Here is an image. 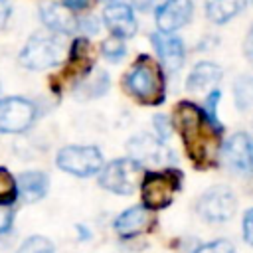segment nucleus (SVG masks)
Masks as SVG:
<instances>
[{"instance_id":"1","label":"nucleus","mask_w":253,"mask_h":253,"mask_svg":"<svg viewBox=\"0 0 253 253\" xmlns=\"http://www.w3.org/2000/svg\"><path fill=\"white\" fill-rule=\"evenodd\" d=\"M170 119L184 142L190 160L198 168L213 166L223 146V125L210 119L202 107L190 101H180L174 107Z\"/></svg>"},{"instance_id":"2","label":"nucleus","mask_w":253,"mask_h":253,"mask_svg":"<svg viewBox=\"0 0 253 253\" xmlns=\"http://www.w3.org/2000/svg\"><path fill=\"white\" fill-rule=\"evenodd\" d=\"M123 85L138 103L148 105V107H158L166 99V83H164L162 65L146 53L136 57V61L125 73Z\"/></svg>"},{"instance_id":"3","label":"nucleus","mask_w":253,"mask_h":253,"mask_svg":"<svg viewBox=\"0 0 253 253\" xmlns=\"http://www.w3.org/2000/svg\"><path fill=\"white\" fill-rule=\"evenodd\" d=\"M182 186V172L174 168L144 172L140 180L142 206L150 210H164L172 204L176 192Z\"/></svg>"},{"instance_id":"4","label":"nucleus","mask_w":253,"mask_h":253,"mask_svg":"<svg viewBox=\"0 0 253 253\" xmlns=\"http://www.w3.org/2000/svg\"><path fill=\"white\" fill-rule=\"evenodd\" d=\"M142 176V166H138L134 160L115 158L109 164H103V168L99 170V186L107 192L128 196L136 190V186H140Z\"/></svg>"},{"instance_id":"5","label":"nucleus","mask_w":253,"mask_h":253,"mask_svg":"<svg viewBox=\"0 0 253 253\" xmlns=\"http://www.w3.org/2000/svg\"><path fill=\"white\" fill-rule=\"evenodd\" d=\"M128 158L134 160L138 166H166L170 168L176 162V154L170 150V146L160 140L154 134L138 132L128 138L126 142Z\"/></svg>"},{"instance_id":"6","label":"nucleus","mask_w":253,"mask_h":253,"mask_svg":"<svg viewBox=\"0 0 253 253\" xmlns=\"http://www.w3.org/2000/svg\"><path fill=\"white\" fill-rule=\"evenodd\" d=\"M55 164L59 170H63L71 176L87 178V176L97 174L103 168V152L97 146L71 144V146H63L57 152Z\"/></svg>"},{"instance_id":"7","label":"nucleus","mask_w":253,"mask_h":253,"mask_svg":"<svg viewBox=\"0 0 253 253\" xmlns=\"http://www.w3.org/2000/svg\"><path fill=\"white\" fill-rule=\"evenodd\" d=\"M63 45L53 36H32L20 51V63L32 71L47 69L59 63Z\"/></svg>"},{"instance_id":"8","label":"nucleus","mask_w":253,"mask_h":253,"mask_svg":"<svg viewBox=\"0 0 253 253\" xmlns=\"http://www.w3.org/2000/svg\"><path fill=\"white\" fill-rule=\"evenodd\" d=\"M237 210V198L227 186H213L204 192L196 204V211L202 219L221 223L233 217Z\"/></svg>"},{"instance_id":"9","label":"nucleus","mask_w":253,"mask_h":253,"mask_svg":"<svg viewBox=\"0 0 253 253\" xmlns=\"http://www.w3.org/2000/svg\"><path fill=\"white\" fill-rule=\"evenodd\" d=\"M38 117V109L30 99L6 97L0 99V132H24Z\"/></svg>"},{"instance_id":"10","label":"nucleus","mask_w":253,"mask_h":253,"mask_svg":"<svg viewBox=\"0 0 253 253\" xmlns=\"http://www.w3.org/2000/svg\"><path fill=\"white\" fill-rule=\"evenodd\" d=\"M221 158L231 172L241 176L253 174V138L247 132L231 134L221 146Z\"/></svg>"},{"instance_id":"11","label":"nucleus","mask_w":253,"mask_h":253,"mask_svg":"<svg viewBox=\"0 0 253 253\" xmlns=\"http://www.w3.org/2000/svg\"><path fill=\"white\" fill-rule=\"evenodd\" d=\"M192 14H194L192 0H164L156 6L154 22L160 34H174L192 20Z\"/></svg>"},{"instance_id":"12","label":"nucleus","mask_w":253,"mask_h":253,"mask_svg":"<svg viewBox=\"0 0 253 253\" xmlns=\"http://www.w3.org/2000/svg\"><path fill=\"white\" fill-rule=\"evenodd\" d=\"M150 42H152L154 51L158 53L160 65H164L168 71L182 69L184 59H186V47H184V42L178 36L152 32L150 34Z\"/></svg>"},{"instance_id":"13","label":"nucleus","mask_w":253,"mask_h":253,"mask_svg":"<svg viewBox=\"0 0 253 253\" xmlns=\"http://www.w3.org/2000/svg\"><path fill=\"white\" fill-rule=\"evenodd\" d=\"M103 22H105L107 30L113 34V38H119L123 42L132 38L136 34V30H138V24H136L132 8L128 4H123V2L109 4L103 10Z\"/></svg>"},{"instance_id":"14","label":"nucleus","mask_w":253,"mask_h":253,"mask_svg":"<svg viewBox=\"0 0 253 253\" xmlns=\"http://www.w3.org/2000/svg\"><path fill=\"white\" fill-rule=\"evenodd\" d=\"M40 18L51 32H57V34L77 32V24H79L77 18L71 14V10H67L57 2H43L40 6Z\"/></svg>"},{"instance_id":"15","label":"nucleus","mask_w":253,"mask_h":253,"mask_svg":"<svg viewBox=\"0 0 253 253\" xmlns=\"http://www.w3.org/2000/svg\"><path fill=\"white\" fill-rule=\"evenodd\" d=\"M150 221H152L150 211L140 204V206H132V208L125 210L123 213H119L113 227L121 237H132V235H138L144 229H148Z\"/></svg>"},{"instance_id":"16","label":"nucleus","mask_w":253,"mask_h":253,"mask_svg":"<svg viewBox=\"0 0 253 253\" xmlns=\"http://www.w3.org/2000/svg\"><path fill=\"white\" fill-rule=\"evenodd\" d=\"M16 188H18V196H22L24 202L34 204L47 194L49 178H47V174H43L40 170H28L18 176Z\"/></svg>"},{"instance_id":"17","label":"nucleus","mask_w":253,"mask_h":253,"mask_svg":"<svg viewBox=\"0 0 253 253\" xmlns=\"http://www.w3.org/2000/svg\"><path fill=\"white\" fill-rule=\"evenodd\" d=\"M223 77V71L217 63L213 61H200L192 67L188 79H186V91L190 93H200L204 89L213 87L215 83H219Z\"/></svg>"},{"instance_id":"18","label":"nucleus","mask_w":253,"mask_h":253,"mask_svg":"<svg viewBox=\"0 0 253 253\" xmlns=\"http://www.w3.org/2000/svg\"><path fill=\"white\" fill-rule=\"evenodd\" d=\"M111 87V79H109V73L105 69H95L91 75L87 73L83 79H79V83L75 85L73 93L77 99L81 101H87V99H97V97H103Z\"/></svg>"},{"instance_id":"19","label":"nucleus","mask_w":253,"mask_h":253,"mask_svg":"<svg viewBox=\"0 0 253 253\" xmlns=\"http://www.w3.org/2000/svg\"><path fill=\"white\" fill-rule=\"evenodd\" d=\"M247 6V0H206V16L211 24H227Z\"/></svg>"},{"instance_id":"20","label":"nucleus","mask_w":253,"mask_h":253,"mask_svg":"<svg viewBox=\"0 0 253 253\" xmlns=\"http://www.w3.org/2000/svg\"><path fill=\"white\" fill-rule=\"evenodd\" d=\"M231 91H233V103L239 111L245 113L253 109V75L251 73H243L235 77Z\"/></svg>"},{"instance_id":"21","label":"nucleus","mask_w":253,"mask_h":253,"mask_svg":"<svg viewBox=\"0 0 253 253\" xmlns=\"http://www.w3.org/2000/svg\"><path fill=\"white\" fill-rule=\"evenodd\" d=\"M18 198V188L14 176L0 166V206H10Z\"/></svg>"},{"instance_id":"22","label":"nucleus","mask_w":253,"mask_h":253,"mask_svg":"<svg viewBox=\"0 0 253 253\" xmlns=\"http://www.w3.org/2000/svg\"><path fill=\"white\" fill-rule=\"evenodd\" d=\"M16 253H55V247H53V243L47 237H43V235H32V237H28L18 247Z\"/></svg>"},{"instance_id":"23","label":"nucleus","mask_w":253,"mask_h":253,"mask_svg":"<svg viewBox=\"0 0 253 253\" xmlns=\"http://www.w3.org/2000/svg\"><path fill=\"white\" fill-rule=\"evenodd\" d=\"M101 53H103L105 59L117 63V61H121V59L126 55V45H125L123 40L111 36L109 40H105V42L101 43Z\"/></svg>"},{"instance_id":"24","label":"nucleus","mask_w":253,"mask_h":253,"mask_svg":"<svg viewBox=\"0 0 253 253\" xmlns=\"http://www.w3.org/2000/svg\"><path fill=\"white\" fill-rule=\"evenodd\" d=\"M152 125H154V128H156L158 138L164 140V142H166V140L172 136V132H174V125H172V119H170L168 115L156 113V115L152 117Z\"/></svg>"},{"instance_id":"25","label":"nucleus","mask_w":253,"mask_h":253,"mask_svg":"<svg viewBox=\"0 0 253 253\" xmlns=\"http://www.w3.org/2000/svg\"><path fill=\"white\" fill-rule=\"evenodd\" d=\"M194 253H235V247L229 239H213L210 243L200 245Z\"/></svg>"},{"instance_id":"26","label":"nucleus","mask_w":253,"mask_h":253,"mask_svg":"<svg viewBox=\"0 0 253 253\" xmlns=\"http://www.w3.org/2000/svg\"><path fill=\"white\" fill-rule=\"evenodd\" d=\"M12 221H14V211L8 206H0V235L10 231Z\"/></svg>"},{"instance_id":"27","label":"nucleus","mask_w":253,"mask_h":253,"mask_svg":"<svg viewBox=\"0 0 253 253\" xmlns=\"http://www.w3.org/2000/svg\"><path fill=\"white\" fill-rule=\"evenodd\" d=\"M243 239L253 245V208L247 210L243 215Z\"/></svg>"},{"instance_id":"28","label":"nucleus","mask_w":253,"mask_h":253,"mask_svg":"<svg viewBox=\"0 0 253 253\" xmlns=\"http://www.w3.org/2000/svg\"><path fill=\"white\" fill-rule=\"evenodd\" d=\"M243 55L249 63H253V24L249 28V32L245 34V40H243Z\"/></svg>"},{"instance_id":"29","label":"nucleus","mask_w":253,"mask_h":253,"mask_svg":"<svg viewBox=\"0 0 253 253\" xmlns=\"http://www.w3.org/2000/svg\"><path fill=\"white\" fill-rule=\"evenodd\" d=\"M61 6L67 10H85L89 6V0H61Z\"/></svg>"},{"instance_id":"30","label":"nucleus","mask_w":253,"mask_h":253,"mask_svg":"<svg viewBox=\"0 0 253 253\" xmlns=\"http://www.w3.org/2000/svg\"><path fill=\"white\" fill-rule=\"evenodd\" d=\"M160 0H132V6L130 8H136L140 12H148L150 8H154Z\"/></svg>"},{"instance_id":"31","label":"nucleus","mask_w":253,"mask_h":253,"mask_svg":"<svg viewBox=\"0 0 253 253\" xmlns=\"http://www.w3.org/2000/svg\"><path fill=\"white\" fill-rule=\"evenodd\" d=\"M8 18H10V4L8 0H0V30L6 26Z\"/></svg>"},{"instance_id":"32","label":"nucleus","mask_w":253,"mask_h":253,"mask_svg":"<svg viewBox=\"0 0 253 253\" xmlns=\"http://www.w3.org/2000/svg\"><path fill=\"white\" fill-rule=\"evenodd\" d=\"M77 231H79L81 239H87V237H89V231H87V227H83V225H77Z\"/></svg>"},{"instance_id":"33","label":"nucleus","mask_w":253,"mask_h":253,"mask_svg":"<svg viewBox=\"0 0 253 253\" xmlns=\"http://www.w3.org/2000/svg\"><path fill=\"white\" fill-rule=\"evenodd\" d=\"M103 2H107V6H109V4H117V2H121V0H103Z\"/></svg>"},{"instance_id":"34","label":"nucleus","mask_w":253,"mask_h":253,"mask_svg":"<svg viewBox=\"0 0 253 253\" xmlns=\"http://www.w3.org/2000/svg\"><path fill=\"white\" fill-rule=\"evenodd\" d=\"M251 2H253V0H251Z\"/></svg>"}]
</instances>
